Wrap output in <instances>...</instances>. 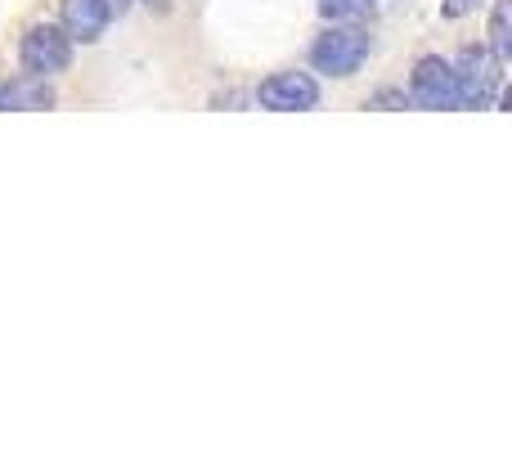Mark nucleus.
<instances>
[{
	"mask_svg": "<svg viewBox=\"0 0 512 449\" xmlns=\"http://www.w3.org/2000/svg\"><path fill=\"white\" fill-rule=\"evenodd\" d=\"M369 59V36L355 32V27H337V32H324L310 50V63L328 77H351L360 72V63Z\"/></svg>",
	"mask_w": 512,
	"mask_h": 449,
	"instance_id": "2",
	"label": "nucleus"
},
{
	"mask_svg": "<svg viewBox=\"0 0 512 449\" xmlns=\"http://www.w3.org/2000/svg\"><path fill=\"white\" fill-rule=\"evenodd\" d=\"M369 108H405V95H396V90H378V95L369 99Z\"/></svg>",
	"mask_w": 512,
	"mask_h": 449,
	"instance_id": "11",
	"label": "nucleus"
},
{
	"mask_svg": "<svg viewBox=\"0 0 512 449\" xmlns=\"http://www.w3.org/2000/svg\"><path fill=\"white\" fill-rule=\"evenodd\" d=\"M364 9H369V0H319L324 18H360Z\"/></svg>",
	"mask_w": 512,
	"mask_h": 449,
	"instance_id": "9",
	"label": "nucleus"
},
{
	"mask_svg": "<svg viewBox=\"0 0 512 449\" xmlns=\"http://www.w3.org/2000/svg\"><path fill=\"white\" fill-rule=\"evenodd\" d=\"M144 5H149V9H167L171 0H144Z\"/></svg>",
	"mask_w": 512,
	"mask_h": 449,
	"instance_id": "12",
	"label": "nucleus"
},
{
	"mask_svg": "<svg viewBox=\"0 0 512 449\" xmlns=\"http://www.w3.org/2000/svg\"><path fill=\"white\" fill-rule=\"evenodd\" d=\"M490 54L499 63L512 59V0H499L495 14H490Z\"/></svg>",
	"mask_w": 512,
	"mask_h": 449,
	"instance_id": "8",
	"label": "nucleus"
},
{
	"mask_svg": "<svg viewBox=\"0 0 512 449\" xmlns=\"http://www.w3.org/2000/svg\"><path fill=\"white\" fill-rule=\"evenodd\" d=\"M72 63V41L63 27H32V32L23 36V68L36 72V77H50V72H63Z\"/></svg>",
	"mask_w": 512,
	"mask_h": 449,
	"instance_id": "3",
	"label": "nucleus"
},
{
	"mask_svg": "<svg viewBox=\"0 0 512 449\" xmlns=\"http://www.w3.org/2000/svg\"><path fill=\"white\" fill-rule=\"evenodd\" d=\"M261 104L274 113H306L319 104V86L306 72H279V77L261 81Z\"/></svg>",
	"mask_w": 512,
	"mask_h": 449,
	"instance_id": "5",
	"label": "nucleus"
},
{
	"mask_svg": "<svg viewBox=\"0 0 512 449\" xmlns=\"http://www.w3.org/2000/svg\"><path fill=\"white\" fill-rule=\"evenodd\" d=\"M454 68V108H490L504 86V63L486 50H463Z\"/></svg>",
	"mask_w": 512,
	"mask_h": 449,
	"instance_id": "1",
	"label": "nucleus"
},
{
	"mask_svg": "<svg viewBox=\"0 0 512 449\" xmlns=\"http://www.w3.org/2000/svg\"><path fill=\"white\" fill-rule=\"evenodd\" d=\"M481 5H486V0H445V18H468V14H477Z\"/></svg>",
	"mask_w": 512,
	"mask_h": 449,
	"instance_id": "10",
	"label": "nucleus"
},
{
	"mask_svg": "<svg viewBox=\"0 0 512 449\" xmlns=\"http://www.w3.org/2000/svg\"><path fill=\"white\" fill-rule=\"evenodd\" d=\"M54 104V90L45 86V77L27 72L18 81H0V113H36V108H50Z\"/></svg>",
	"mask_w": 512,
	"mask_h": 449,
	"instance_id": "7",
	"label": "nucleus"
},
{
	"mask_svg": "<svg viewBox=\"0 0 512 449\" xmlns=\"http://www.w3.org/2000/svg\"><path fill=\"white\" fill-rule=\"evenodd\" d=\"M63 18V32H68V41H99V36L108 32V23H113V5L108 0H63L59 9Z\"/></svg>",
	"mask_w": 512,
	"mask_h": 449,
	"instance_id": "6",
	"label": "nucleus"
},
{
	"mask_svg": "<svg viewBox=\"0 0 512 449\" xmlns=\"http://www.w3.org/2000/svg\"><path fill=\"white\" fill-rule=\"evenodd\" d=\"M409 95L418 108H454V68L436 54L418 59L414 77H409Z\"/></svg>",
	"mask_w": 512,
	"mask_h": 449,
	"instance_id": "4",
	"label": "nucleus"
}]
</instances>
